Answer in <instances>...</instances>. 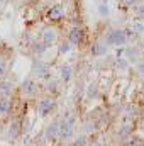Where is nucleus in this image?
I'll list each match as a JSON object with an SVG mask.
<instances>
[{
  "instance_id": "obj_28",
  "label": "nucleus",
  "mask_w": 144,
  "mask_h": 146,
  "mask_svg": "<svg viewBox=\"0 0 144 146\" xmlns=\"http://www.w3.org/2000/svg\"><path fill=\"white\" fill-rule=\"evenodd\" d=\"M87 143H88V141H87L85 138H78V139L75 141V145H87Z\"/></svg>"
},
{
  "instance_id": "obj_9",
  "label": "nucleus",
  "mask_w": 144,
  "mask_h": 146,
  "mask_svg": "<svg viewBox=\"0 0 144 146\" xmlns=\"http://www.w3.org/2000/svg\"><path fill=\"white\" fill-rule=\"evenodd\" d=\"M81 39H83L81 29H80V27H73L71 31H70V34H68V41L71 42L73 46H78V44L81 42Z\"/></svg>"
},
{
  "instance_id": "obj_30",
  "label": "nucleus",
  "mask_w": 144,
  "mask_h": 146,
  "mask_svg": "<svg viewBox=\"0 0 144 146\" xmlns=\"http://www.w3.org/2000/svg\"><path fill=\"white\" fill-rule=\"evenodd\" d=\"M0 2H3V0H0Z\"/></svg>"
},
{
  "instance_id": "obj_15",
  "label": "nucleus",
  "mask_w": 144,
  "mask_h": 146,
  "mask_svg": "<svg viewBox=\"0 0 144 146\" xmlns=\"http://www.w3.org/2000/svg\"><path fill=\"white\" fill-rule=\"evenodd\" d=\"M19 122H12L10 124V129H9V138L10 139H15L17 136H19Z\"/></svg>"
},
{
  "instance_id": "obj_7",
  "label": "nucleus",
  "mask_w": 144,
  "mask_h": 146,
  "mask_svg": "<svg viewBox=\"0 0 144 146\" xmlns=\"http://www.w3.org/2000/svg\"><path fill=\"white\" fill-rule=\"evenodd\" d=\"M63 15H65V7H63L61 3L53 5V7L48 10V19H49V21H59V19H63Z\"/></svg>"
},
{
  "instance_id": "obj_24",
  "label": "nucleus",
  "mask_w": 144,
  "mask_h": 146,
  "mask_svg": "<svg viewBox=\"0 0 144 146\" xmlns=\"http://www.w3.org/2000/svg\"><path fill=\"white\" fill-rule=\"evenodd\" d=\"M117 66H119L120 70H127V61L122 60V58H119V60H117Z\"/></svg>"
},
{
  "instance_id": "obj_8",
  "label": "nucleus",
  "mask_w": 144,
  "mask_h": 146,
  "mask_svg": "<svg viewBox=\"0 0 144 146\" xmlns=\"http://www.w3.org/2000/svg\"><path fill=\"white\" fill-rule=\"evenodd\" d=\"M37 90V85L34 80H24L22 83H20V92L24 94V95H34Z\"/></svg>"
},
{
  "instance_id": "obj_5",
  "label": "nucleus",
  "mask_w": 144,
  "mask_h": 146,
  "mask_svg": "<svg viewBox=\"0 0 144 146\" xmlns=\"http://www.w3.org/2000/svg\"><path fill=\"white\" fill-rule=\"evenodd\" d=\"M32 73L37 75V78H48V65L41 60H34L32 61Z\"/></svg>"
},
{
  "instance_id": "obj_20",
  "label": "nucleus",
  "mask_w": 144,
  "mask_h": 146,
  "mask_svg": "<svg viewBox=\"0 0 144 146\" xmlns=\"http://www.w3.org/2000/svg\"><path fill=\"white\" fill-rule=\"evenodd\" d=\"M71 46H73L71 42H70V41H66V42H61L58 49H59V53H61V54H66V53L71 49Z\"/></svg>"
},
{
  "instance_id": "obj_17",
  "label": "nucleus",
  "mask_w": 144,
  "mask_h": 146,
  "mask_svg": "<svg viewBox=\"0 0 144 146\" xmlns=\"http://www.w3.org/2000/svg\"><path fill=\"white\" fill-rule=\"evenodd\" d=\"M46 48H48V46H46L42 41H41V42H34V44H32V51H34V53H37V54H42Z\"/></svg>"
},
{
  "instance_id": "obj_25",
  "label": "nucleus",
  "mask_w": 144,
  "mask_h": 146,
  "mask_svg": "<svg viewBox=\"0 0 144 146\" xmlns=\"http://www.w3.org/2000/svg\"><path fill=\"white\" fill-rule=\"evenodd\" d=\"M49 92H56V83L54 82H51V83H48V87H46Z\"/></svg>"
},
{
  "instance_id": "obj_26",
  "label": "nucleus",
  "mask_w": 144,
  "mask_h": 146,
  "mask_svg": "<svg viewBox=\"0 0 144 146\" xmlns=\"http://www.w3.org/2000/svg\"><path fill=\"white\" fill-rule=\"evenodd\" d=\"M85 131H95L93 122H87V124H85Z\"/></svg>"
},
{
  "instance_id": "obj_12",
  "label": "nucleus",
  "mask_w": 144,
  "mask_h": 146,
  "mask_svg": "<svg viewBox=\"0 0 144 146\" xmlns=\"http://www.w3.org/2000/svg\"><path fill=\"white\" fill-rule=\"evenodd\" d=\"M59 76H61V80L70 82V78H71V66L70 65H63L61 70H59Z\"/></svg>"
},
{
  "instance_id": "obj_4",
  "label": "nucleus",
  "mask_w": 144,
  "mask_h": 146,
  "mask_svg": "<svg viewBox=\"0 0 144 146\" xmlns=\"http://www.w3.org/2000/svg\"><path fill=\"white\" fill-rule=\"evenodd\" d=\"M44 136H46V139H48V141H51V143H54L58 138H61V136H59V122H58V121L51 122V124L46 127Z\"/></svg>"
},
{
  "instance_id": "obj_18",
  "label": "nucleus",
  "mask_w": 144,
  "mask_h": 146,
  "mask_svg": "<svg viewBox=\"0 0 144 146\" xmlns=\"http://www.w3.org/2000/svg\"><path fill=\"white\" fill-rule=\"evenodd\" d=\"M134 12L137 19H144V3H136L134 5Z\"/></svg>"
},
{
  "instance_id": "obj_22",
  "label": "nucleus",
  "mask_w": 144,
  "mask_h": 146,
  "mask_svg": "<svg viewBox=\"0 0 144 146\" xmlns=\"http://www.w3.org/2000/svg\"><path fill=\"white\" fill-rule=\"evenodd\" d=\"M98 12H100V15H108V5H107V2H102V3H100Z\"/></svg>"
},
{
  "instance_id": "obj_10",
  "label": "nucleus",
  "mask_w": 144,
  "mask_h": 146,
  "mask_svg": "<svg viewBox=\"0 0 144 146\" xmlns=\"http://www.w3.org/2000/svg\"><path fill=\"white\" fill-rule=\"evenodd\" d=\"M12 90H14V83L10 80L0 82V97H10Z\"/></svg>"
},
{
  "instance_id": "obj_1",
  "label": "nucleus",
  "mask_w": 144,
  "mask_h": 146,
  "mask_svg": "<svg viewBox=\"0 0 144 146\" xmlns=\"http://www.w3.org/2000/svg\"><path fill=\"white\" fill-rule=\"evenodd\" d=\"M73 134H75V117L68 115L59 122V136H61V139L68 141L73 138Z\"/></svg>"
},
{
  "instance_id": "obj_21",
  "label": "nucleus",
  "mask_w": 144,
  "mask_h": 146,
  "mask_svg": "<svg viewBox=\"0 0 144 146\" xmlns=\"http://www.w3.org/2000/svg\"><path fill=\"white\" fill-rule=\"evenodd\" d=\"M127 56H129L131 60H137V56H139V49H137V48L129 49V51H127Z\"/></svg>"
},
{
  "instance_id": "obj_3",
  "label": "nucleus",
  "mask_w": 144,
  "mask_h": 146,
  "mask_svg": "<svg viewBox=\"0 0 144 146\" xmlns=\"http://www.w3.org/2000/svg\"><path fill=\"white\" fill-rule=\"evenodd\" d=\"M53 109H54V99H53V97H44V99H41L39 104H37V110H39V114H41L42 117H46Z\"/></svg>"
},
{
  "instance_id": "obj_6",
  "label": "nucleus",
  "mask_w": 144,
  "mask_h": 146,
  "mask_svg": "<svg viewBox=\"0 0 144 146\" xmlns=\"http://www.w3.org/2000/svg\"><path fill=\"white\" fill-rule=\"evenodd\" d=\"M56 41H58L56 29H53V27H46V29L42 31V42H44L48 48H49V46H53Z\"/></svg>"
},
{
  "instance_id": "obj_14",
  "label": "nucleus",
  "mask_w": 144,
  "mask_h": 146,
  "mask_svg": "<svg viewBox=\"0 0 144 146\" xmlns=\"http://www.w3.org/2000/svg\"><path fill=\"white\" fill-rule=\"evenodd\" d=\"M97 97H98V87L95 83L88 85V88H87V99H97Z\"/></svg>"
},
{
  "instance_id": "obj_23",
  "label": "nucleus",
  "mask_w": 144,
  "mask_h": 146,
  "mask_svg": "<svg viewBox=\"0 0 144 146\" xmlns=\"http://www.w3.org/2000/svg\"><path fill=\"white\" fill-rule=\"evenodd\" d=\"M5 75H7V63L0 61V78H3Z\"/></svg>"
},
{
  "instance_id": "obj_13",
  "label": "nucleus",
  "mask_w": 144,
  "mask_h": 146,
  "mask_svg": "<svg viewBox=\"0 0 144 146\" xmlns=\"http://www.w3.org/2000/svg\"><path fill=\"white\" fill-rule=\"evenodd\" d=\"M10 110V100L7 97H0V115L7 114Z\"/></svg>"
},
{
  "instance_id": "obj_27",
  "label": "nucleus",
  "mask_w": 144,
  "mask_h": 146,
  "mask_svg": "<svg viewBox=\"0 0 144 146\" xmlns=\"http://www.w3.org/2000/svg\"><path fill=\"white\" fill-rule=\"evenodd\" d=\"M137 72L141 73V75H144V61H139L137 63Z\"/></svg>"
},
{
  "instance_id": "obj_11",
  "label": "nucleus",
  "mask_w": 144,
  "mask_h": 146,
  "mask_svg": "<svg viewBox=\"0 0 144 146\" xmlns=\"http://www.w3.org/2000/svg\"><path fill=\"white\" fill-rule=\"evenodd\" d=\"M92 54L93 56H105L107 54V42H95L92 46Z\"/></svg>"
},
{
  "instance_id": "obj_16",
  "label": "nucleus",
  "mask_w": 144,
  "mask_h": 146,
  "mask_svg": "<svg viewBox=\"0 0 144 146\" xmlns=\"http://www.w3.org/2000/svg\"><path fill=\"white\" fill-rule=\"evenodd\" d=\"M131 134V126L129 124H124L120 129H119V139H127Z\"/></svg>"
},
{
  "instance_id": "obj_19",
  "label": "nucleus",
  "mask_w": 144,
  "mask_h": 146,
  "mask_svg": "<svg viewBox=\"0 0 144 146\" xmlns=\"http://www.w3.org/2000/svg\"><path fill=\"white\" fill-rule=\"evenodd\" d=\"M131 29H132L136 34H141V33L144 31V24H143V22H137V21H136V22H132V24H131Z\"/></svg>"
},
{
  "instance_id": "obj_2",
  "label": "nucleus",
  "mask_w": 144,
  "mask_h": 146,
  "mask_svg": "<svg viewBox=\"0 0 144 146\" xmlns=\"http://www.w3.org/2000/svg\"><path fill=\"white\" fill-rule=\"evenodd\" d=\"M105 42L108 46H124L127 42V33L122 29H112L105 36Z\"/></svg>"
},
{
  "instance_id": "obj_29",
  "label": "nucleus",
  "mask_w": 144,
  "mask_h": 146,
  "mask_svg": "<svg viewBox=\"0 0 144 146\" xmlns=\"http://www.w3.org/2000/svg\"><path fill=\"white\" fill-rule=\"evenodd\" d=\"M124 2H126L127 5H136V3H137L139 0H124Z\"/></svg>"
}]
</instances>
